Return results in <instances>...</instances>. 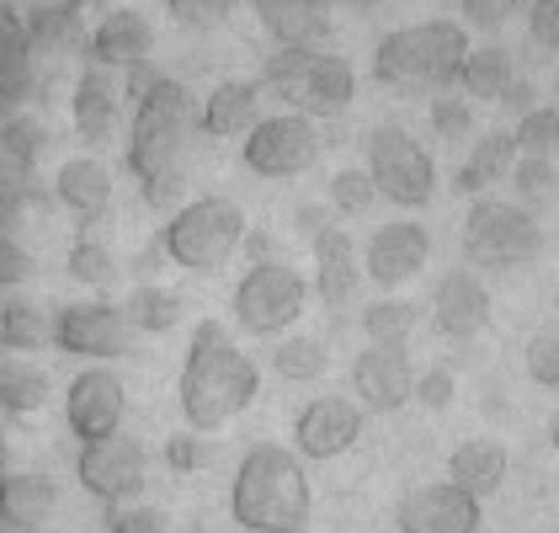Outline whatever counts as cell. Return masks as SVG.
I'll use <instances>...</instances> for the list:
<instances>
[{
    "mask_svg": "<svg viewBox=\"0 0 559 533\" xmlns=\"http://www.w3.org/2000/svg\"><path fill=\"white\" fill-rule=\"evenodd\" d=\"M257 390V357L229 336L224 320H203L187 342V363H181V416H187V427L192 433H218L224 422L251 411Z\"/></svg>",
    "mask_w": 559,
    "mask_h": 533,
    "instance_id": "7a4b0ae2",
    "label": "cell"
},
{
    "mask_svg": "<svg viewBox=\"0 0 559 533\" xmlns=\"http://www.w3.org/2000/svg\"><path fill=\"white\" fill-rule=\"evenodd\" d=\"M33 272V257L11 240V229H0V288H16Z\"/></svg>",
    "mask_w": 559,
    "mask_h": 533,
    "instance_id": "7dc6e473",
    "label": "cell"
},
{
    "mask_svg": "<svg viewBox=\"0 0 559 533\" xmlns=\"http://www.w3.org/2000/svg\"><path fill=\"white\" fill-rule=\"evenodd\" d=\"M38 81V54L16 0H0V102H22Z\"/></svg>",
    "mask_w": 559,
    "mask_h": 533,
    "instance_id": "cb8c5ba5",
    "label": "cell"
},
{
    "mask_svg": "<svg viewBox=\"0 0 559 533\" xmlns=\"http://www.w3.org/2000/svg\"><path fill=\"white\" fill-rule=\"evenodd\" d=\"M469 59V33L464 22H416L394 27L373 48V75L400 91H448L459 86Z\"/></svg>",
    "mask_w": 559,
    "mask_h": 533,
    "instance_id": "277c9868",
    "label": "cell"
},
{
    "mask_svg": "<svg viewBox=\"0 0 559 533\" xmlns=\"http://www.w3.org/2000/svg\"><path fill=\"white\" fill-rule=\"evenodd\" d=\"M48 336H53V325H48V315L38 310V305L11 299V305L0 310V347H5V353H33V347H44Z\"/></svg>",
    "mask_w": 559,
    "mask_h": 533,
    "instance_id": "1f68e13d",
    "label": "cell"
},
{
    "mask_svg": "<svg viewBox=\"0 0 559 533\" xmlns=\"http://www.w3.org/2000/svg\"><path fill=\"white\" fill-rule=\"evenodd\" d=\"M516 155H522V150H516V133L512 129H485L479 139H474L469 161L459 166L453 187H459L464 198H485V187H490V181L512 177Z\"/></svg>",
    "mask_w": 559,
    "mask_h": 533,
    "instance_id": "83f0119b",
    "label": "cell"
},
{
    "mask_svg": "<svg viewBox=\"0 0 559 533\" xmlns=\"http://www.w3.org/2000/svg\"><path fill=\"white\" fill-rule=\"evenodd\" d=\"M448 481L464 486L474 501L496 496L501 481H507V448L496 443V438H469V443H459L448 453Z\"/></svg>",
    "mask_w": 559,
    "mask_h": 533,
    "instance_id": "f1b7e54d",
    "label": "cell"
},
{
    "mask_svg": "<svg viewBox=\"0 0 559 533\" xmlns=\"http://www.w3.org/2000/svg\"><path fill=\"white\" fill-rule=\"evenodd\" d=\"M431 257V235L416 220H389L368 235L362 246V272L379 283V288H400L405 277H416Z\"/></svg>",
    "mask_w": 559,
    "mask_h": 533,
    "instance_id": "2e32d148",
    "label": "cell"
},
{
    "mask_svg": "<svg viewBox=\"0 0 559 533\" xmlns=\"http://www.w3.org/2000/svg\"><path fill=\"white\" fill-rule=\"evenodd\" d=\"M527 38L538 48L559 54V0H533L527 5Z\"/></svg>",
    "mask_w": 559,
    "mask_h": 533,
    "instance_id": "ee69618b",
    "label": "cell"
},
{
    "mask_svg": "<svg viewBox=\"0 0 559 533\" xmlns=\"http://www.w3.org/2000/svg\"><path fill=\"white\" fill-rule=\"evenodd\" d=\"M70 5H86V0H70Z\"/></svg>",
    "mask_w": 559,
    "mask_h": 533,
    "instance_id": "9f6ffc18",
    "label": "cell"
},
{
    "mask_svg": "<svg viewBox=\"0 0 559 533\" xmlns=\"http://www.w3.org/2000/svg\"><path fill=\"white\" fill-rule=\"evenodd\" d=\"M144 470H150L144 443H139V438H129V433H112V438L81 443V459H75L81 486H86L96 501H107V507H123V501H133V496L144 490Z\"/></svg>",
    "mask_w": 559,
    "mask_h": 533,
    "instance_id": "7c38bea8",
    "label": "cell"
},
{
    "mask_svg": "<svg viewBox=\"0 0 559 533\" xmlns=\"http://www.w3.org/2000/svg\"><path fill=\"white\" fill-rule=\"evenodd\" d=\"M150 54H155V27L139 11H112L91 27V64H102V70L123 75V70L150 64Z\"/></svg>",
    "mask_w": 559,
    "mask_h": 533,
    "instance_id": "ffe728a7",
    "label": "cell"
},
{
    "mask_svg": "<svg viewBox=\"0 0 559 533\" xmlns=\"http://www.w3.org/2000/svg\"><path fill=\"white\" fill-rule=\"evenodd\" d=\"M320 155V133H314V118L304 112H277V118H261L257 129L246 133V171L266 181H288L304 177Z\"/></svg>",
    "mask_w": 559,
    "mask_h": 533,
    "instance_id": "30bf717a",
    "label": "cell"
},
{
    "mask_svg": "<svg viewBox=\"0 0 559 533\" xmlns=\"http://www.w3.org/2000/svg\"><path fill=\"white\" fill-rule=\"evenodd\" d=\"M512 181H516V192H522V198H544V192H549V181H555V161H544V155H516Z\"/></svg>",
    "mask_w": 559,
    "mask_h": 533,
    "instance_id": "7bdbcfd3",
    "label": "cell"
},
{
    "mask_svg": "<svg viewBox=\"0 0 559 533\" xmlns=\"http://www.w3.org/2000/svg\"><path fill=\"white\" fill-rule=\"evenodd\" d=\"M400 533H479V501L453 481H427L400 496Z\"/></svg>",
    "mask_w": 559,
    "mask_h": 533,
    "instance_id": "9a60e30c",
    "label": "cell"
},
{
    "mask_svg": "<svg viewBox=\"0 0 559 533\" xmlns=\"http://www.w3.org/2000/svg\"><path fill=\"white\" fill-rule=\"evenodd\" d=\"M123 310H129V325H139V331H171L181 320V294L160 288V283H139Z\"/></svg>",
    "mask_w": 559,
    "mask_h": 533,
    "instance_id": "d6a6232c",
    "label": "cell"
},
{
    "mask_svg": "<svg viewBox=\"0 0 559 533\" xmlns=\"http://www.w3.org/2000/svg\"><path fill=\"white\" fill-rule=\"evenodd\" d=\"M160 246L187 272H218L246 246V214L229 198H192V203H181L171 214Z\"/></svg>",
    "mask_w": 559,
    "mask_h": 533,
    "instance_id": "8992f818",
    "label": "cell"
},
{
    "mask_svg": "<svg viewBox=\"0 0 559 533\" xmlns=\"http://www.w3.org/2000/svg\"><path fill=\"white\" fill-rule=\"evenodd\" d=\"M501 107L516 112V118H522V112H533V107H538V102H533V86H527V81H516V86L501 96Z\"/></svg>",
    "mask_w": 559,
    "mask_h": 533,
    "instance_id": "681fc988",
    "label": "cell"
},
{
    "mask_svg": "<svg viewBox=\"0 0 559 533\" xmlns=\"http://www.w3.org/2000/svg\"><path fill=\"white\" fill-rule=\"evenodd\" d=\"M261 91L283 96L288 112L304 118H336L352 107V91L357 75L342 54H325V48H277L261 70Z\"/></svg>",
    "mask_w": 559,
    "mask_h": 533,
    "instance_id": "5b68a950",
    "label": "cell"
},
{
    "mask_svg": "<svg viewBox=\"0 0 559 533\" xmlns=\"http://www.w3.org/2000/svg\"><path fill=\"white\" fill-rule=\"evenodd\" d=\"M123 75L91 64L86 75L75 81V96H70V118H75V133L91 139V144H107L118 133V112H123Z\"/></svg>",
    "mask_w": 559,
    "mask_h": 533,
    "instance_id": "44dd1931",
    "label": "cell"
},
{
    "mask_svg": "<svg viewBox=\"0 0 559 533\" xmlns=\"http://www.w3.org/2000/svg\"><path fill=\"white\" fill-rule=\"evenodd\" d=\"M336 5H346V11H373L379 0H336Z\"/></svg>",
    "mask_w": 559,
    "mask_h": 533,
    "instance_id": "f5cc1de1",
    "label": "cell"
},
{
    "mask_svg": "<svg viewBox=\"0 0 559 533\" xmlns=\"http://www.w3.org/2000/svg\"><path fill=\"white\" fill-rule=\"evenodd\" d=\"M309 475H304L299 453L277 443L246 448V459L235 464L229 481V512L235 523L251 533H304L309 529Z\"/></svg>",
    "mask_w": 559,
    "mask_h": 533,
    "instance_id": "3957f363",
    "label": "cell"
},
{
    "mask_svg": "<svg viewBox=\"0 0 559 533\" xmlns=\"http://www.w3.org/2000/svg\"><path fill=\"white\" fill-rule=\"evenodd\" d=\"M0 475H11V448H5V438H0Z\"/></svg>",
    "mask_w": 559,
    "mask_h": 533,
    "instance_id": "11a10c76",
    "label": "cell"
},
{
    "mask_svg": "<svg viewBox=\"0 0 559 533\" xmlns=\"http://www.w3.org/2000/svg\"><path fill=\"white\" fill-rule=\"evenodd\" d=\"M59 507V486L48 475H0V533H38Z\"/></svg>",
    "mask_w": 559,
    "mask_h": 533,
    "instance_id": "603a6c76",
    "label": "cell"
},
{
    "mask_svg": "<svg viewBox=\"0 0 559 533\" xmlns=\"http://www.w3.org/2000/svg\"><path fill=\"white\" fill-rule=\"evenodd\" d=\"M352 390L362 411H400L405 400H416V363L405 342H368L352 363Z\"/></svg>",
    "mask_w": 559,
    "mask_h": 533,
    "instance_id": "5bb4252c",
    "label": "cell"
},
{
    "mask_svg": "<svg viewBox=\"0 0 559 533\" xmlns=\"http://www.w3.org/2000/svg\"><path fill=\"white\" fill-rule=\"evenodd\" d=\"M304 299H309L304 272L272 257V262L246 266V277L235 283L229 310H235V325H240L246 336H283L304 315Z\"/></svg>",
    "mask_w": 559,
    "mask_h": 533,
    "instance_id": "52a82bcc",
    "label": "cell"
},
{
    "mask_svg": "<svg viewBox=\"0 0 559 533\" xmlns=\"http://www.w3.org/2000/svg\"><path fill=\"white\" fill-rule=\"evenodd\" d=\"M431 129L442 139H469L474 129V112H469V96H431Z\"/></svg>",
    "mask_w": 559,
    "mask_h": 533,
    "instance_id": "60d3db41",
    "label": "cell"
},
{
    "mask_svg": "<svg viewBox=\"0 0 559 533\" xmlns=\"http://www.w3.org/2000/svg\"><path fill=\"white\" fill-rule=\"evenodd\" d=\"M107 529L112 533H171L166 529V512H155V507H112Z\"/></svg>",
    "mask_w": 559,
    "mask_h": 533,
    "instance_id": "bcb514c9",
    "label": "cell"
},
{
    "mask_svg": "<svg viewBox=\"0 0 559 533\" xmlns=\"http://www.w3.org/2000/svg\"><path fill=\"white\" fill-rule=\"evenodd\" d=\"M362 277H368V272H362V257H357L352 235H346L342 224L320 229V235H314V294H320L325 305H346V299H357Z\"/></svg>",
    "mask_w": 559,
    "mask_h": 533,
    "instance_id": "7402d4cb",
    "label": "cell"
},
{
    "mask_svg": "<svg viewBox=\"0 0 559 533\" xmlns=\"http://www.w3.org/2000/svg\"><path fill=\"white\" fill-rule=\"evenodd\" d=\"M27 38H33V54L48 59V64H59V59H70V54H86L91 59V27L81 22V5H38L33 16H27Z\"/></svg>",
    "mask_w": 559,
    "mask_h": 533,
    "instance_id": "d4e9b609",
    "label": "cell"
},
{
    "mask_svg": "<svg viewBox=\"0 0 559 533\" xmlns=\"http://www.w3.org/2000/svg\"><path fill=\"white\" fill-rule=\"evenodd\" d=\"M123 411H129V390L107 363H91L86 374H75V384L64 390V422L81 443L123 433Z\"/></svg>",
    "mask_w": 559,
    "mask_h": 533,
    "instance_id": "4fadbf2b",
    "label": "cell"
},
{
    "mask_svg": "<svg viewBox=\"0 0 559 533\" xmlns=\"http://www.w3.org/2000/svg\"><path fill=\"white\" fill-rule=\"evenodd\" d=\"M459 86L469 102H501L507 91L516 86V64L512 54L501 44H485V48H469V59H464V75H459Z\"/></svg>",
    "mask_w": 559,
    "mask_h": 533,
    "instance_id": "f546056e",
    "label": "cell"
},
{
    "mask_svg": "<svg viewBox=\"0 0 559 533\" xmlns=\"http://www.w3.org/2000/svg\"><path fill=\"white\" fill-rule=\"evenodd\" d=\"M299 229H304V235H309V240H314L320 229H331V220H325L320 209H299Z\"/></svg>",
    "mask_w": 559,
    "mask_h": 533,
    "instance_id": "f907efd6",
    "label": "cell"
},
{
    "mask_svg": "<svg viewBox=\"0 0 559 533\" xmlns=\"http://www.w3.org/2000/svg\"><path fill=\"white\" fill-rule=\"evenodd\" d=\"M22 214H27V181L16 171H0V229H11Z\"/></svg>",
    "mask_w": 559,
    "mask_h": 533,
    "instance_id": "c3c4849f",
    "label": "cell"
},
{
    "mask_svg": "<svg viewBox=\"0 0 559 533\" xmlns=\"http://www.w3.org/2000/svg\"><path fill=\"white\" fill-rule=\"evenodd\" d=\"M453 390H459L453 368H427V374H416V400H421L427 411H448V405H453Z\"/></svg>",
    "mask_w": 559,
    "mask_h": 533,
    "instance_id": "f6af8a7d",
    "label": "cell"
},
{
    "mask_svg": "<svg viewBox=\"0 0 559 533\" xmlns=\"http://www.w3.org/2000/svg\"><path fill=\"white\" fill-rule=\"evenodd\" d=\"M53 192H59V203H64L75 220H96V214H107V203H112V171H107L96 155H70V161L53 171Z\"/></svg>",
    "mask_w": 559,
    "mask_h": 533,
    "instance_id": "484cf974",
    "label": "cell"
},
{
    "mask_svg": "<svg viewBox=\"0 0 559 533\" xmlns=\"http://www.w3.org/2000/svg\"><path fill=\"white\" fill-rule=\"evenodd\" d=\"M331 203L342 209V214H368L373 203H379V187H373V177H368V166L362 171H336L331 177Z\"/></svg>",
    "mask_w": 559,
    "mask_h": 533,
    "instance_id": "8d00e7d4",
    "label": "cell"
},
{
    "mask_svg": "<svg viewBox=\"0 0 559 533\" xmlns=\"http://www.w3.org/2000/svg\"><path fill=\"white\" fill-rule=\"evenodd\" d=\"M166 11L187 33H214L218 22L229 16V0H166Z\"/></svg>",
    "mask_w": 559,
    "mask_h": 533,
    "instance_id": "ab89813d",
    "label": "cell"
},
{
    "mask_svg": "<svg viewBox=\"0 0 559 533\" xmlns=\"http://www.w3.org/2000/svg\"><path fill=\"white\" fill-rule=\"evenodd\" d=\"M261 123V81H224L203 102V133L209 139H235Z\"/></svg>",
    "mask_w": 559,
    "mask_h": 533,
    "instance_id": "4316f807",
    "label": "cell"
},
{
    "mask_svg": "<svg viewBox=\"0 0 559 533\" xmlns=\"http://www.w3.org/2000/svg\"><path fill=\"white\" fill-rule=\"evenodd\" d=\"M549 443L559 448V405H555V411H549Z\"/></svg>",
    "mask_w": 559,
    "mask_h": 533,
    "instance_id": "db71d44e",
    "label": "cell"
},
{
    "mask_svg": "<svg viewBox=\"0 0 559 533\" xmlns=\"http://www.w3.org/2000/svg\"><path fill=\"white\" fill-rule=\"evenodd\" d=\"M544 251V229L527 209L501 198H474L464 220V257L474 266H522Z\"/></svg>",
    "mask_w": 559,
    "mask_h": 533,
    "instance_id": "9c48e42d",
    "label": "cell"
},
{
    "mask_svg": "<svg viewBox=\"0 0 559 533\" xmlns=\"http://www.w3.org/2000/svg\"><path fill=\"white\" fill-rule=\"evenodd\" d=\"M272 368H277L288 384H309V379L325 374V347H320L314 336H288V342L272 353Z\"/></svg>",
    "mask_w": 559,
    "mask_h": 533,
    "instance_id": "836d02e7",
    "label": "cell"
},
{
    "mask_svg": "<svg viewBox=\"0 0 559 533\" xmlns=\"http://www.w3.org/2000/svg\"><path fill=\"white\" fill-rule=\"evenodd\" d=\"M203 133V107L187 96L166 75H155V86L139 91V112H133V139H129V166L144 181V203L171 209L187 181V155L192 139Z\"/></svg>",
    "mask_w": 559,
    "mask_h": 533,
    "instance_id": "6da1fadb",
    "label": "cell"
},
{
    "mask_svg": "<svg viewBox=\"0 0 559 533\" xmlns=\"http://www.w3.org/2000/svg\"><path fill=\"white\" fill-rule=\"evenodd\" d=\"M555 86H559V70H555Z\"/></svg>",
    "mask_w": 559,
    "mask_h": 533,
    "instance_id": "6f0895ef",
    "label": "cell"
},
{
    "mask_svg": "<svg viewBox=\"0 0 559 533\" xmlns=\"http://www.w3.org/2000/svg\"><path fill=\"white\" fill-rule=\"evenodd\" d=\"M411 325H416V305H405V299H379L373 310H362L368 342H405Z\"/></svg>",
    "mask_w": 559,
    "mask_h": 533,
    "instance_id": "d590c367",
    "label": "cell"
},
{
    "mask_svg": "<svg viewBox=\"0 0 559 533\" xmlns=\"http://www.w3.org/2000/svg\"><path fill=\"white\" fill-rule=\"evenodd\" d=\"M527 379L533 384H544V390H559V336L555 331H538V336H527Z\"/></svg>",
    "mask_w": 559,
    "mask_h": 533,
    "instance_id": "f35d334b",
    "label": "cell"
},
{
    "mask_svg": "<svg viewBox=\"0 0 559 533\" xmlns=\"http://www.w3.org/2000/svg\"><path fill=\"white\" fill-rule=\"evenodd\" d=\"M516 5H522V0H459L464 27H474V33H501V27L512 22Z\"/></svg>",
    "mask_w": 559,
    "mask_h": 533,
    "instance_id": "b9f144b4",
    "label": "cell"
},
{
    "mask_svg": "<svg viewBox=\"0 0 559 533\" xmlns=\"http://www.w3.org/2000/svg\"><path fill=\"white\" fill-rule=\"evenodd\" d=\"M331 5L336 0H251L261 33L277 48H320L331 38Z\"/></svg>",
    "mask_w": 559,
    "mask_h": 533,
    "instance_id": "d6986e66",
    "label": "cell"
},
{
    "mask_svg": "<svg viewBox=\"0 0 559 533\" xmlns=\"http://www.w3.org/2000/svg\"><path fill=\"white\" fill-rule=\"evenodd\" d=\"M48 374L38 363H27V357H5L0 363V411H11V416H33V411H44L48 405Z\"/></svg>",
    "mask_w": 559,
    "mask_h": 533,
    "instance_id": "4dcf8cb0",
    "label": "cell"
},
{
    "mask_svg": "<svg viewBox=\"0 0 559 533\" xmlns=\"http://www.w3.org/2000/svg\"><path fill=\"white\" fill-rule=\"evenodd\" d=\"M70 272H75L81 283H91V288H102V283L118 277V257H112L102 240H75V246H70Z\"/></svg>",
    "mask_w": 559,
    "mask_h": 533,
    "instance_id": "74e56055",
    "label": "cell"
},
{
    "mask_svg": "<svg viewBox=\"0 0 559 533\" xmlns=\"http://www.w3.org/2000/svg\"><path fill=\"white\" fill-rule=\"evenodd\" d=\"M53 347L86 363H112L129 353V310L107 299H75L53 315Z\"/></svg>",
    "mask_w": 559,
    "mask_h": 533,
    "instance_id": "8fae6325",
    "label": "cell"
},
{
    "mask_svg": "<svg viewBox=\"0 0 559 533\" xmlns=\"http://www.w3.org/2000/svg\"><path fill=\"white\" fill-rule=\"evenodd\" d=\"M362 438V405L346 395H314L294 422V443L304 459H342Z\"/></svg>",
    "mask_w": 559,
    "mask_h": 533,
    "instance_id": "e0dca14e",
    "label": "cell"
},
{
    "mask_svg": "<svg viewBox=\"0 0 559 533\" xmlns=\"http://www.w3.org/2000/svg\"><path fill=\"white\" fill-rule=\"evenodd\" d=\"M431 320H437V331L453 336V342H469V336H479V331L490 325V288L479 283L474 266L442 272V283H437V294H431Z\"/></svg>",
    "mask_w": 559,
    "mask_h": 533,
    "instance_id": "ac0fdd59",
    "label": "cell"
},
{
    "mask_svg": "<svg viewBox=\"0 0 559 533\" xmlns=\"http://www.w3.org/2000/svg\"><path fill=\"white\" fill-rule=\"evenodd\" d=\"M512 133H516V150H522V155L555 161L559 155V107H533V112H522Z\"/></svg>",
    "mask_w": 559,
    "mask_h": 533,
    "instance_id": "e575fe53",
    "label": "cell"
},
{
    "mask_svg": "<svg viewBox=\"0 0 559 533\" xmlns=\"http://www.w3.org/2000/svg\"><path fill=\"white\" fill-rule=\"evenodd\" d=\"M362 166H368V177L379 187V198L394 203V209H421V203H431V192H437L431 155L400 123L368 129V139H362Z\"/></svg>",
    "mask_w": 559,
    "mask_h": 533,
    "instance_id": "ba28073f",
    "label": "cell"
},
{
    "mask_svg": "<svg viewBox=\"0 0 559 533\" xmlns=\"http://www.w3.org/2000/svg\"><path fill=\"white\" fill-rule=\"evenodd\" d=\"M171 459H176V464H192L198 453H192V448H187V443H171Z\"/></svg>",
    "mask_w": 559,
    "mask_h": 533,
    "instance_id": "816d5d0a",
    "label": "cell"
}]
</instances>
